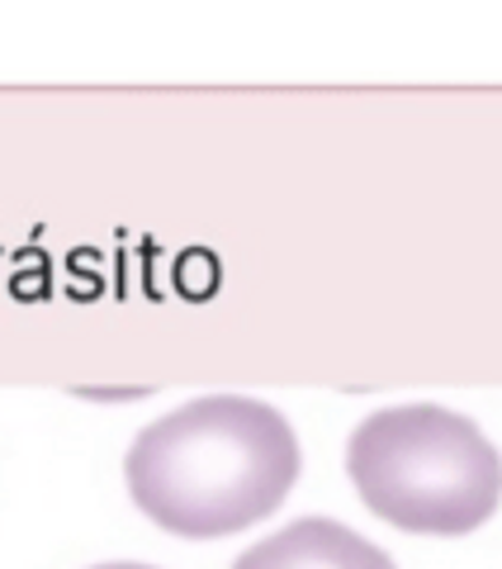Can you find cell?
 Wrapping results in <instances>:
<instances>
[{"instance_id":"6da1fadb","label":"cell","mask_w":502,"mask_h":569,"mask_svg":"<svg viewBox=\"0 0 502 569\" xmlns=\"http://www.w3.org/2000/svg\"><path fill=\"white\" fill-rule=\"evenodd\" d=\"M133 503L175 537H232L299 479V437L271 403L209 395L142 427L123 460Z\"/></svg>"},{"instance_id":"7a4b0ae2","label":"cell","mask_w":502,"mask_h":569,"mask_svg":"<svg viewBox=\"0 0 502 569\" xmlns=\"http://www.w3.org/2000/svg\"><path fill=\"white\" fill-rule=\"evenodd\" d=\"M347 470L374 518L418 537H464L502 503V456L436 403L380 408L351 432Z\"/></svg>"},{"instance_id":"3957f363","label":"cell","mask_w":502,"mask_h":569,"mask_svg":"<svg viewBox=\"0 0 502 569\" xmlns=\"http://www.w3.org/2000/svg\"><path fill=\"white\" fill-rule=\"evenodd\" d=\"M232 569H393L380 546L328 518H303L238 556Z\"/></svg>"},{"instance_id":"277c9868","label":"cell","mask_w":502,"mask_h":569,"mask_svg":"<svg viewBox=\"0 0 502 569\" xmlns=\"http://www.w3.org/2000/svg\"><path fill=\"white\" fill-rule=\"evenodd\" d=\"M96 569H152V565H96Z\"/></svg>"}]
</instances>
